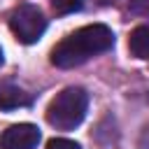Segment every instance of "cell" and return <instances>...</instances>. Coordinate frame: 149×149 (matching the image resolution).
Returning <instances> with one entry per match:
<instances>
[{"label": "cell", "instance_id": "cell-1", "mask_svg": "<svg viewBox=\"0 0 149 149\" xmlns=\"http://www.w3.org/2000/svg\"><path fill=\"white\" fill-rule=\"evenodd\" d=\"M112 47H114L112 28H107L105 23H91V26H84V28L70 33L68 37H63L51 49V63L56 68L70 70V68L86 63L88 58H93L98 54L109 51Z\"/></svg>", "mask_w": 149, "mask_h": 149}, {"label": "cell", "instance_id": "cell-2", "mask_svg": "<svg viewBox=\"0 0 149 149\" xmlns=\"http://www.w3.org/2000/svg\"><path fill=\"white\" fill-rule=\"evenodd\" d=\"M88 109V93L81 86L63 88L47 107V121L56 130H72L77 128Z\"/></svg>", "mask_w": 149, "mask_h": 149}, {"label": "cell", "instance_id": "cell-3", "mask_svg": "<svg viewBox=\"0 0 149 149\" xmlns=\"http://www.w3.org/2000/svg\"><path fill=\"white\" fill-rule=\"evenodd\" d=\"M9 30L14 33V37L19 42L35 44L47 30V19H44L40 7L23 2L9 14Z\"/></svg>", "mask_w": 149, "mask_h": 149}, {"label": "cell", "instance_id": "cell-4", "mask_svg": "<svg viewBox=\"0 0 149 149\" xmlns=\"http://www.w3.org/2000/svg\"><path fill=\"white\" fill-rule=\"evenodd\" d=\"M40 128L35 123H14L0 135L2 149H35L40 144Z\"/></svg>", "mask_w": 149, "mask_h": 149}, {"label": "cell", "instance_id": "cell-5", "mask_svg": "<svg viewBox=\"0 0 149 149\" xmlns=\"http://www.w3.org/2000/svg\"><path fill=\"white\" fill-rule=\"evenodd\" d=\"M30 105H33V95L28 91H23L21 86L12 81H0V109L12 112L19 107H30Z\"/></svg>", "mask_w": 149, "mask_h": 149}, {"label": "cell", "instance_id": "cell-6", "mask_svg": "<svg viewBox=\"0 0 149 149\" xmlns=\"http://www.w3.org/2000/svg\"><path fill=\"white\" fill-rule=\"evenodd\" d=\"M128 49L135 58H142V61H149V23L144 26H137L130 37H128Z\"/></svg>", "mask_w": 149, "mask_h": 149}, {"label": "cell", "instance_id": "cell-7", "mask_svg": "<svg viewBox=\"0 0 149 149\" xmlns=\"http://www.w3.org/2000/svg\"><path fill=\"white\" fill-rule=\"evenodd\" d=\"M51 7L56 14H72L84 7V0H51Z\"/></svg>", "mask_w": 149, "mask_h": 149}, {"label": "cell", "instance_id": "cell-8", "mask_svg": "<svg viewBox=\"0 0 149 149\" xmlns=\"http://www.w3.org/2000/svg\"><path fill=\"white\" fill-rule=\"evenodd\" d=\"M47 149H81L74 140H65V137H54V140H49V144H47Z\"/></svg>", "mask_w": 149, "mask_h": 149}, {"label": "cell", "instance_id": "cell-9", "mask_svg": "<svg viewBox=\"0 0 149 149\" xmlns=\"http://www.w3.org/2000/svg\"><path fill=\"white\" fill-rule=\"evenodd\" d=\"M128 9L137 16H149V0H130Z\"/></svg>", "mask_w": 149, "mask_h": 149}, {"label": "cell", "instance_id": "cell-10", "mask_svg": "<svg viewBox=\"0 0 149 149\" xmlns=\"http://www.w3.org/2000/svg\"><path fill=\"white\" fill-rule=\"evenodd\" d=\"M140 149H149V126L144 128L142 133V140H140Z\"/></svg>", "mask_w": 149, "mask_h": 149}, {"label": "cell", "instance_id": "cell-11", "mask_svg": "<svg viewBox=\"0 0 149 149\" xmlns=\"http://www.w3.org/2000/svg\"><path fill=\"white\" fill-rule=\"evenodd\" d=\"M5 63V56H2V49H0V65Z\"/></svg>", "mask_w": 149, "mask_h": 149}]
</instances>
